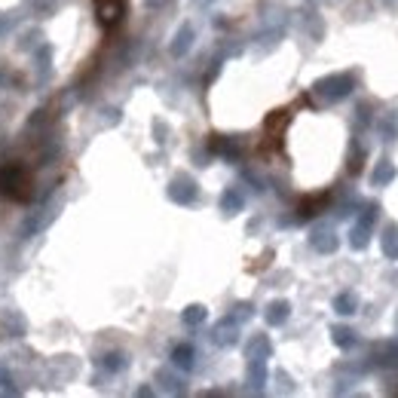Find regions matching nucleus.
<instances>
[{
    "instance_id": "13",
    "label": "nucleus",
    "mask_w": 398,
    "mask_h": 398,
    "mask_svg": "<svg viewBox=\"0 0 398 398\" xmlns=\"http://www.w3.org/2000/svg\"><path fill=\"white\" fill-rule=\"evenodd\" d=\"M380 135H383V141H395V138H398V110H393V114L383 116Z\"/></svg>"
},
{
    "instance_id": "20",
    "label": "nucleus",
    "mask_w": 398,
    "mask_h": 398,
    "mask_svg": "<svg viewBox=\"0 0 398 398\" xmlns=\"http://www.w3.org/2000/svg\"><path fill=\"white\" fill-rule=\"evenodd\" d=\"M383 3H386L389 12H398V0H383Z\"/></svg>"
},
{
    "instance_id": "1",
    "label": "nucleus",
    "mask_w": 398,
    "mask_h": 398,
    "mask_svg": "<svg viewBox=\"0 0 398 398\" xmlns=\"http://www.w3.org/2000/svg\"><path fill=\"white\" fill-rule=\"evenodd\" d=\"M377 214H380V206H377V202H364L362 218L356 221V227H352V233H349V245L356 251L368 249V242H371V227H374Z\"/></svg>"
},
{
    "instance_id": "4",
    "label": "nucleus",
    "mask_w": 398,
    "mask_h": 398,
    "mask_svg": "<svg viewBox=\"0 0 398 398\" xmlns=\"http://www.w3.org/2000/svg\"><path fill=\"white\" fill-rule=\"evenodd\" d=\"M395 175H398L395 162L389 160V156H383V160L374 166V175H371V184H374V187H389V184H393V181H395Z\"/></svg>"
},
{
    "instance_id": "3",
    "label": "nucleus",
    "mask_w": 398,
    "mask_h": 398,
    "mask_svg": "<svg viewBox=\"0 0 398 398\" xmlns=\"http://www.w3.org/2000/svg\"><path fill=\"white\" fill-rule=\"evenodd\" d=\"M310 245L316 251H322V254H331V251L337 249V233H334V227H328V224L316 227V230H312V236H310Z\"/></svg>"
},
{
    "instance_id": "11",
    "label": "nucleus",
    "mask_w": 398,
    "mask_h": 398,
    "mask_svg": "<svg viewBox=\"0 0 398 398\" xmlns=\"http://www.w3.org/2000/svg\"><path fill=\"white\" fill-rule=\"evenodd\" d=\"M172 358H175V364H178V368L190 371V368H193V358H197V352H193L190 343H181V347H175Z\"/></svg>"
},
{
    "instance_id": "5",
    "label": "nucleus",
    "mask_w": 398,
    "mask_h": 398,
    "mask_svg": "<svg viewBox=\"0 0 398 398\" xmlns=\"http://www.w3.org/2000/svg\"><path fill=\"white\" fill-rule=\"evenodd\" d=\"M169 197L175 202H181V206H190L193 199H197V184H193L190 178H178L172 187H169Z\"/></svg>"
},
{
    "instance_id": "7",
    "label": "nucleus",
    "mask_w": 398,
    "mask_h": 398,
    "mask_svg": "<svg viewBox=\"0 0 398 398\" xmlns=\"http://www.w3.org/2000/svg\"><path fill=\"white\" fill-rule=\"evenodd\" d=\"M212 340L218 343V347H230V343H236V322H233V319H224V322L214 328Z\"/></svg>"
},
{
    "instance_id": "18",
    "label": "nucleus",
    "mask_w": 398,
    "mask_h": 398,
    "mask_svg": "<svg viewBox=\"0 0 398 398\" xmlns=\"http://www.w3.org/2000/svg\"><path fill=\"white\" fill-rule=\"evenodd\" d=\"M380 364H389V368H395V364H398V343H383Z\"/></svg>"
},
{
    "instance_id": "2",
    "label": "nucleus",
    "mask_w": 398,
    "mask_h": 398,
    "mask_svg": "<svg viewBox=\"0 0 398 398\" xmlns=\"http://www.w3.org/2000/svg\"><path fill=\"white\" fill-rule=\"evenodd\" d=\"M352 89H356V80H352V74H331V77H322V80L316 83V92L325 95L328 101L347 99Z\"/></svg>"
},
{
    "instance_id": "8",
    "label": "nucleus",
    "mask_w": 398,
    "mask_h": 398,
    "mask_svg": "<svg viewBox=\"0 0 398 398\" xmlns=\"http://www.w3.org/2000/svg\"><path fill=\"white\" fill-rule=\"evenodd\" d=\"M123 16V0H99V18L104 25H114Z\"/></svg>"
},
{
    "instance_id": "15",
    "label": "nucleus",
    "mask_w": 398,
    "mask_h": 398,
    "mask_svg": "<svg viewBox=\"0 0 398 398\" xmlns=\"http://www.w3.org/2000/svg\"><path fill=\"white\" fill-rule=\"evenodd\" d=\"M221 206H224L227 214H236V212H242V197H239L236 190H227L224 197H221Z\"/></svg>"
},
{
    "instance_id": "9",
    "label": "nucleus",
    "mask_w": 398,
    "mask_h": 398,
    "mask_svg": "<svg viewBox=\"0 0 398 398\" xmlns=\"http://www.w3.org/2000/svg\"><path fill=\"white\" fill-rule=\"evenodd\" d=\"M288 312H291L288 300H276V303H270L266 306V325H282L285 319H288Z\"/></svg>"
},
{
    "instance_id": "6",
    "label": "nucleus",
    "mask_w": 398,
    "mask_h": 398,
    "mask_svg": "<svg viewBox=\"0 0 398 398\" xmlns=\"http://www.w3.org/2000/svg\"><path fill=\"white\" fill-rule=\"evenodd\" d=\"M380 242H383V254H386L389 260H398V224L395 221H389V224L383 227Z\"/></svg>"
},
{
    "instance_id": "17",
    "label": "nucleus",
    "mask_w": 398,
    "mask_h": 398,
    "mask_svg": "<svg viewBox=\"0 0 398 398\" xmlns=\"http://www.w3.org/2000/svg\"><path fill=\"white\" fill-rule=\"evenodd\" d=\"M362 160H364V147L358 141H352V147H349V172L352 175L362 172Z\"/></svg>"
},
{
    "instance_id": "19",
    "label": "nucleus",
    "mask_w": 398,
    "mask_h": 398,
    "mask_svg": "<svg viewBox=\"0 0 398 398\" xmlns=\"http://www.w3.org/2000/svg\"><path fill=\"white\" fill-rule=\"evenodd\" d=\"M206 319V310L202 306H187L184 310V325H199Z\"/></svg>"
},
{
    "instance_id": "21",
    "label": "nucleus",
    "mask_w": 398,
    "mask_h": 398,
    "mask_svg": "<svg viewBox=\"0 0 398 398\" xmlns=\"http://www.w3.org/2000/svg\"><path fill=\"white\" fill-rule=\"evenodd\" d=\"M395 334H398V312H395Z\"/></svg>"
},
{
    "instance_id": "16",
    "label": "nucleus",
    "mask_w": 398,
    "mask_h": 398,
    "mask_svg": "<svg viewBox=\"0 0 398 398\" xmlns=\"http://www.w3.org/2000/svg\"><path fill=\"white\" fill-rule=\"evenodd\" d=\"M270 340H266V337L264 334H260V337H254V340L249 343V356L251 358H266V356H270Z\"/></svg>"
},
{
    "instance_id": "10",
    "label": "nucleus",
    "mask_w": 398,
    "mask_h": 398,
    "mask_svg": "<svg viewBox=\"0 0 398 398\" xmlns=\"http://www.w3.org/2000/svg\"><path fill=\"white\" fill-rule=\"evenodd\" d=\"M356 310H358V297L352 295V291H343V295L334 297V312H337V316H352Z\"/></svg>"
},
{
    "instance_id": "12",
    "label": "nucleus",
    "mask_w": 398,
    "mask_h": 398,
    "mask_svg": "<svg viewBox=\"0 0 398 398\" xmlns=\"http://www.w3.org/2000/svg\"><path fill=\"white\" fill-rule=\"evenodd\" d=\"M190 43H193V28L184 25V28L178 31V37H175V43H172V55H184V52L190 49Z\"/></svg>"
},
{
    "instance_id": "14",
    "label": "nucleus",
    "mask_w": 398,
    "mask_h": 398,
    "mask_svg": "<svg viewBox=\"0 0 398 398\" xmlns=\"http://www.w3.org/2000/svg\"><path fill=\"white\" fill-rule=\"evenodd\" d=\"M331 334H334V343H337L340 349L356 347V334H352L349 328H340V325H334V328H331Z\"/></svg>"
}]
</instances>
